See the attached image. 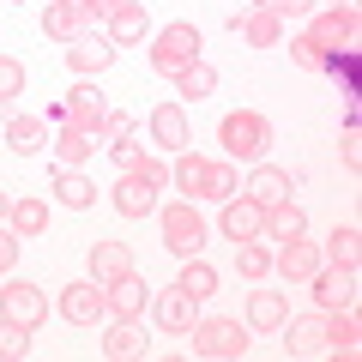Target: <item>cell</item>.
Here are the masks:
<instances>
[{"mask_svg": "<svg viewBox=\"0 0 362 362\" xmlns=\"http://www.w3.org/2000/svg\"><path fill=\"white\" fill-rule=\"evenodd\" d=\"M18 90H25V66H18L13 54H0V103H13Z\"/></svg>", "mask_w": 362, "mask_h": 362, "instance_id": "cell-40", "label": "cell"}, {"mask_svg": "<svg viewBox=\"0 0 362 362\" xmlns=\"http://www.w3.org/2000/svg\"><path fill=\"white\" fill-rule=\"evenodd\" d=\"M235 272H242L247 284L272 278V247H266V235H254V242H235Z\"/></svg>", "mask_w": 362, "mask_h": 362, "instance_id": "cell-32", "label": "cell"}, {"mask_svg": "<svg viewBox=\"0 0 362 362\" xmlns=\"http://www.w3.org/2000/svg\"><path fill=\"white\" fill-rule=\"evenodd\" d=\"M6 145H13L18 157H37L42 145H49V121H37V115H13V121H6Z\"/></svg>", "mask_w": 362, "mask_h": 362, "instance_id": "cell-29", "label": "cell"}, {"mask_svg": "<svg viewBox=\"0 0 362 362\" xmlns=\"http://www.w3.org/2000/svg\"><path fill=\"white\" fill-rule=\"evenodd\" d=\"M61 320H66V326H97V320H109L103 284H97V278H73V284H61Z\"/></svg>", "mask_w": 362, "mask_h": 362, "instance_id": "cell-7", "label": "cell"}, {"mask_svg": "<svg viewBox=\"0 0 362 362\" xmlns=\"http://www.w3.org/2000/svg\"><path fill=\"white\" fill-rule=\"evenodd\" d=\"M6 230L13 235H42L49 230V206H42V199H13V206H6Z\"/></svg>", "mask_w": 362, "mask_h": 362, "instance_id": "cell-33", "label": "cell"}, {"mask_svg": "<svg viewBox=\"0 0 362 362\" xmlns=\"http://www.w3.org/2000/svg\"><path fill=\"white\" fill-rule=\"evenodd\" d=\"M42 37H54V42H78V37H90V30H85V18H78L73 0H49V6H42Z\"/></svg>", "mask_w": 362, "mask_h": 362, "instance_id": "cell-24", "label": "cell"}, {"mask_svg": "<svg viewBox=\"0 0 362 362\" xmlns=\"http://www.w3.org/2000/svg\"><path fill=\"white\" fill-rule=\"evenodd\" d=\"M326 356H338V362H356V356H362V326H356V308L326 314Z\"/></svg>", "mask_w": 362, "mask_h": 362, "instance_id": "cell-15", "label": "cell"}, {"mask_svg": "<svg viewBox=\"0 0 362 362\" xmlns=\"http://www.w3.org/2000/svg\"><path fill=\"white\" fill-rule=\"evenodd\" d=\"M254 6H266V13H278L290 25V18H308L314 13V0H254Z\"/></svg>", "mask_w": 362, "mask_h": 362, "instance_id": "cell-43", "label": "cell"}, {"mask_svg": "<svg viewBox=\"0 0 362 362\" xmlns=\"http://www.w3.org/2000/svg\"><path fill=\"white\" fill-rule=\"evenodd\" d=\"M127 169H133V175L145 181V187H157V194H163V187H169V163H163V157H145V151H139V157H133Z\"/></svg>", "mask_w": 362, "mask_h": 362, "instance_id": "cell-38", "label": "cell"}, {"mask_svg": "<svg viewBox=\"0 0 362 362\" xmlns=\"http://www.w3.org/2000/svg\"><path fill=\"white\" fill-rule=\"evenodd\" d=\"M206 169H211V157H199V151H175V163H169V181H175L187 199H206Z\"/></svg>", "mask_w": 362, "mask_h": 362, "instance_id": "cell-26", "label": "cell"}, {"mask_svg": "<svg viewBox=\"0 0 362 362\" xmlns=\"http://www.w3.org/2000/svg\"><path fill=\"white\" fill-rule=\"evenodd\" d=\"M218 139H223V157L230 163H259L272 145V121L259 115V109H230V115L218 121Z\"/></svg>", "mask_w": 362, "mask_h": 362, "instance_id": "cell-1", "label": "cell"}, {"mask_svg": "<svg viewBox=\"0 0 362 362\" xmlns=\"http://www.w3.org/2000/svg\"><path fill=\"white\" fill-rule=\"evenodd\" d=\"M356 30H362V13H356V0H344V6H320V13H314L308 37L320 42L326 54H338V49H356Z\"/></svg>", "mask_w": 362, "mask_h": 362, "instance_id": "cell-6", "label": "cell"}, {"mask_svg": "<svg viewBox=\"0 0 362 362\" xmlns=\"http://www.w3.org/2000/svg\"><path fill=\"white\" fill-rule=\"evenodd\" d=\"M284 350L290 356H326V314H302V320H284Z\"/></svg>", "mask_w": 362, "mask_h": 362, "instance_id": "cell-16", "label": "cell"}, {"mask_svg": "<svg viewBox=\"0 0 362 362\" xmlns=\"http://www.w3.org/2000/svg\"><path fill=\"white\" fill-rule=\"evenodd\" d=\"M0 314L37 332V326L49 320V296H42V284H30V278H13V272H6V278H0Z\"/></svg>", "mask_w": 362, "mask_h": 362, "instance_id": "cell-5", "label": "cell"}, {"mask_svg": "<svg viewBox=\"0 0 362 362\" xmlns=\"http://www.w3.org/2000/svg\"><path fill=\"white\" fill-rule=\"evenodd\" d=\"M49 151H54V163L61 169H78V163H90L97 157V133H85V127H54V139H49Z\"/></svg>", "mask_w": 362, "mask_h": 362, "instance_id": "cell-20", "label": "cell"}, {"mask_svg": "<svg viewBox=\"0 0 362 362\" xmlns=\"http://www.w3.org/2000/svg\"><path fill=\"white\" fill-rule=\"evenodd\" d=\"M61 103H66V127H85V133H97L103 115H109V103H103V90H97V85H73Z\"/></svg>", "mask_w": 362, "mask_h": 362, "instance_id": "cell-17", "label": "cell"}, {"mask_svg": "<svg viewBox=\"0 0 362 362\" xmlns=\"http://www.w3.org/2000/svg\"><path fill=\"white\" fill-rule=\"evenodd\" d=\"M73 6H78V18H85V30H97L115 6H127V0H73Z\"/></svg>", "mask_w": 362, "mask_h": 362, "instance_id": "cell-42", "label": "cell"}, {"mask_svg": "<svg viewBox=\"0 0 362 362\" xmlns=\"http://www.w3.org/2000/svg\"><path fill=\"white\" fill-rule=\"evenodd\" d=\"M211 90H218V66L187 61V66L175 73V97H194V103H199V97H211Z\"/></svg>", "mask_w": 362, "mask_h": 362, "instance_id": "cell-35", "label": "cell"}, {"mask_svg": "<svg viewBox=\"0 0 362 362\" xmlns=\"http://www.w3.org/2000/svg\"><path fill=\"white\" fill-rule=\"evenodd\" d=\"M103 25H109V42H115V49H121V42H139L145 37V6H139V0H127V6H115Z\"/></svg>", "mask_w": 362, "mask_h": 362, "instance_id": "cell-34", "label": "cell"}, {"mask_svg": "<svg viewBox=\"0 0 362 362\" xmlns=\"http://www.w3.org/2000/svg\"><path fill=\"white\" fill-rule=\"evenodd\" d=\"M175 290H187L194 302L218 296V266H211L206 254H187V259H181V278H175Z\"/></svg>", "mask_w": 362, "mask_h": 362, "instance_id": "cell-25", "label": "cell"}, {"mask_svg": "<svg viewBox=\"0 0 362 362\" xmlns=\"http://www.w3.org/2000/svg\"><path fill=\"white\" fill-rule=\"evenodd\" d=\"M139 151H145L139 127H127V133H121V139H109V157H115V169H127V163H133V157H139Z\"/></svg>", "mask_w": 362, "mask_h": 362, "instance_id": "cell-41", "label": "cell"}, {"mask_svg": "<svg viewBox=\"0 0 362 362\" xmlns=\"http://www.w3.org/2000/svg\"><path fill=\"white\" fill-rule=\"evenodd\" d=\"M344 169H362V133H356V121H344Z\"/></svg>", "mask_w": 362, "mask_h": 362, "instance_id": "cell-45", "label": "cell"}, {"mask_svg": "<svg viewBox=\"0 0 362 362\" xmlns=\"http://www.w3.org/2000/svg\"><path fill=\"white\" fill-rule=\"evenodd\" d=\"M223 235H230V242H254V235H266V211H259L247 194L242 199L230 194V199H223Z\"/></svg>", "mask_w": 362, "mask_h": 362, "instance_id": "cell-19", "label": "cell"}, {"mask_svg": "<svg viewBox=\"0 0 362 362\" xmlns=\"http://www.w3.org/2000/svg\"><path fill=\"white\" fill-rule=\"evenodd\" d=\"M157 230H163V247L169 254H206V218L194 211V199H175V206L157 211Z\"/></svg>", "mask_w": 362, "mask_h": 362, "instance_id": "cell-4", "label": "cell"}, {"mask_svg": "<svg viewBox=\"0 0 362 362\" xmlns=\"http://www.w3.org/2000/svg\"><path fill=\"white\" fill-rule=\"evenodd\" d=\"M230 30L247 42V49H278V42H284V18L266 13V6H247V13H235Z\"/></svg>", "mask_w": 362, "mask_h": 362, "instance_id": "cell-11", "label": "cell"}, {"mask_svg": "<svg viewBox=\"0 0 362 362\" xmlns=\"http://www.w3.org/2000/svg\"><path fill=\"white\" fill-rule=\"evenodd\" d=\"M290 194H296V181H290L284 169H272L266 157H259V163H254V175H247V199H254L259 211H272V206H284Z\"/></svg>", "mask_w": 362, "mask_h": 362, "instance_id": "cell-14", "label": "cell"}, {"mask_svg": "<svg viewBox=\"0 0 362 362\" xmlns=\"http://www.w3.org/2000/svg\"><path fill=\"white\" fill-rule=\"evenodd\" d=\"M115 211H121V218H151V211H157V187H145L133 169H121V181H115Z\"/></svg>", "mask_w": 362, "mask_h": 362, "instance_id": "cell-22", "label": "cell"}, {"mask_svg": "<svg viewBox=\"0 0 362 362\" xmlns=\"http://www.w3.org/2000/svg\"><path fill=\"white\" fill-rule=\"evenodd\" d=\"M320 254H326V266H356V259H362V230H356V223H338V230L326 235Z\"/></svg>", "mask_w": 362, "mask_h": 362, "instance_id": "cell-31", "label": "cell"}, {"mask_svg": "<svg viewBox=\"0 0 362 362\" xmlns=\"http://www.w3.org/2000/svg\"><path fill=\"white\" fill-rule=\"evenodd\" d=\"M284 320H290L284 290H254V296H247V326H254V332H278Z\"/></svg>", "mask_w": 362, "mask_h": 362, "instance_id": "cell-23", "label": "cell"}, {"mask_svg": "<svg viewBox=\"0 0 362 362\" xmlns=\"http://www.w3.org/2000/svg\"><path fill=\"white\" fill-rule=\"evenodd\" d=\"M320 266H326V254L308 242V235H296V242H278V254H272V272H278L284 284H308Z\"/></svg>", "mask_w": 362, "mask_h": 362, "instance_id": "cell-9", "label": "cell"}, {"mask_svg": "<svg viewBox=\"0 0 362 362\" xmlns=\"http://www.w3.org/2000/svg\"><path fill=\"white\" fill-rule=\"evenodd\" d=\"M187 338H194V356L199 362H242L247 344H254L242 320H194Z\"/></svg>", "mask_w": 362, "mask_h": 362, "instance_id": "cell-2", "label": "cell"}, {"mask_svg": "<svg viewBox=\"0 0 362 362\" xmlns=\"http://www.w3.org/2000/svg\"><path fill=\"white\" fill-rule=\"evenodd\" d=\"M66 66H73L78 78L109 73V66H115V42H109V37H78L73 49H66Z\"/></svg>", "mask_w": 362, "mask_h": 362, "instance_id": "cell-18", "label": "cell"}, {"mask_svg": "<svg viewBox=\"0 0 362 362\" xmlns=\"http://www.w3.org/2000/svg\"><path fill=\"white\" fill-rule=\"evenodd\" d=\"M230 194H235V163H230V157H211V169H206V199H218V206H223Z\"/></svg>", "mask_w": 362, "mask_h": 362, "instance_id": "cell-37", "label": "cell"}, {"mask_svg": "<svg viewBox=\"0 0 362 362\" xmlns=\"http://www.w3.org/2000/svg\"><path fill=\"white\" fill-rule=\"evenodd\" d=\"M103 308L109 320H145V308H151V290H145L139 272H121V278H109L103 284Z\"/></svg>", "mask_w": 362, "mask_h": 362, "instance_id": "cell-8", "label": "cell"}, {"mask_svg": "<svg viewBox=\"0 0 362 362\" xmlns=\"http://www.w3.org/2000/svg\"><path fill=\"white\" fill-rule=\"evenodd\" d=\"M296 235H308V211H302L296 199H284V206L266 211V242H296Z\"/></svg>", "mask_w": 362, "mask_h": 362, "instance_id": "cell-27", "label": "cell"}, {"mask_svg": "<svg viewBox=\"0 0 362 362\" xmlns=\"http://www.w3.org/2000/svg\"><path fill=\"white\" fill-rule=\"evenodd\" d=\"M54 199H61L66 211H90L97 206V187H90L78 169H61V175H54Z\"/></svg>", "mask_w": 362, "mask_h": 362, "instance_id": "cell-30", "label": "cell"}, {"mask_svg": "<svg viewBox=\"0 0 362 362\" xmlns=\"http://www.w3.org/2000/svg\"><path fill=\"white\" fill-rule=\"evenodd\" d=\"M151 320L163 326V332H187V326L199 320V302L187 296V290L169 284V290H157V296H151Z\"/></svg>", "mask_w": 362, "mask_h": 362, "instance_id": "cell-12", "label": "cell"}, {"mask_svg": "<svg viewBox=\"0 0 362 362\" xmlns=\"http://www.w3.org/2000/svg\"><path fill=\"white\" fill-rule=\"evenodd\" d=\"M25 356H30V326L0 314V362H25Z\"/></svg>", "mask_w": 362, "mask_h": 362, "instance_id": "cell-36", "label": "cell"}, {"mask_svg": "<svg viewBox=\"0 0 362 362\" xmlns=\"http://www.w3.org/2000/svg\"><path fill=\"white\" fill-rule=\"evenodd\" d=\"M326 6H344V0H326Z\"/></svg>", "mask_w": 362, "mask_h": 362, "instance_id": "cell-47", "label": "cell"}, {"mask_svg": "<svg viewBox=\"0 0 362 362\" xmlns=\"http://www.w3.org/2000/svg\"><path fill=\"white\" fill-rule=\"evenodd\" d=\"M145 344H151V338H145L139 320H109V326H103V356H109V362H133V356H145Z\"/></svg>", "mask_w": 362, "mask_h": 362, "instance_id": "cell-21", "label": "cell"}, {"mask_svg": "<svg viewBox=\"0 0 362 362\" xmlns=\"http://www.w3.org/2000/svg\"><path fill=\"white\" fill-rule=\"evenodd\" d=\"M127 127H139V121H133V115H121V109H109V115H103V127H97V145L121 139V133H127Z\"/></svg>", "mask_w": 362, "mask_h": 362, "instance_id": "cell-44", "label": "cell"}, {"mask_svg": "<svg viewBox=\"0 0 362 362\" xmlns=\"http://www.w3.org/2000/svg\"><path fill=\"white\" fill-rule=\"evenodd\" d=\"M290 61H296V66H308V73H320V66H326V49L308 37V30H302V37H290Z\"/></svg>", "mask_w": 362, "mask_h": 362, "instance_id": "cell-39", "label": "cell"}, {"mask_svg": "<svg viewBox=\"0 0 362 362\" xmlns=\"http://www.w3.org/2000/svg\"><path fill=\"white\" fill-rule=\"evenodd\" d=\"M121 272H133V254H127V242H90V278H97V284L121 278Z\"/></svg>", "mask_w": 362, "mask_h": 362, "instance_id": "cell-28", "label": "cell"}, {"mask_svg": "<svg viewBox=\"0 0 362 362\" xmlns=\"http://www.w3.org/2000/svg\"><path fill=\"white\" fill-rule=\"evenodd\" d=\"M199 49H206V37H199V25H187V18H175V25H163L157 30V42H151V73H163V78H175L187 61H199Z\"/></svg>", "mask_w": 362, "mask_h": 362, "instance_id": "cell-3", "label": "cell"}, {"mask_svg": "<svg viewBox=\"0 0 362 362\" xmlns=\"http://www.w3.org/2000/svg\"><path fill=\"white\" fill-rule=\"evenodd\" d=\"M145 127H151V139L163 145V151H187V145H194V127H187V109L181 103H157Z\"/></svg>", "mask_w": 362, "mask_h": 362, "instance_id": "cell-13", "label": "cell"}, {"mask_svg": "<svg viewBox=\"0 0 362 362\" xmlns=\"http://www.w3.org/2000/svg\"><path fill=\"white\" fill-rule=\"evenodd\" d=\"M13 266H18V235L6 230V223H0V278H6Z\"/></svg>", "mask_w": 362, "mask_h": 362, "instance_id": "cell-46", "label": "cell"}, {"mask_svg": "<svg viewBox=\"0 0 362 362\" xmlns=\"http://www.w3.org/2000/svg\"><path fill=\"white\" fill-rule=\"evenodd\" d=\"M308 284H314V302H320V314L356 308V266H320Z\"/></svg>", "mask_w": 362, "mask_h": 362, "instance_id": "cell-10", "label": "cell"}]
</instances>
